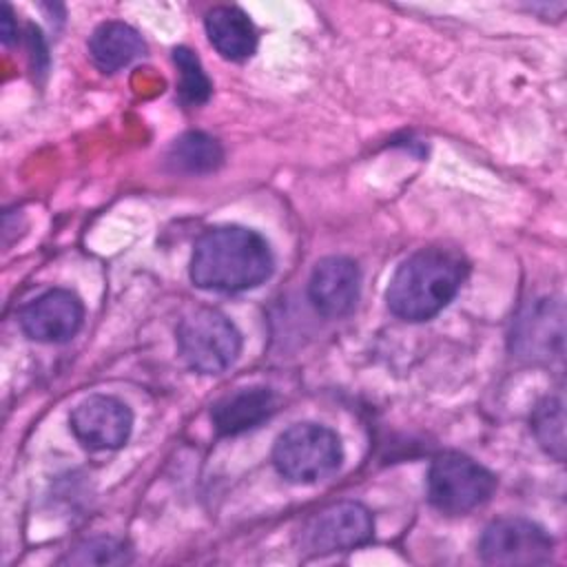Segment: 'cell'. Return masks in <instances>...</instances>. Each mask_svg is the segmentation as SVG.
<instances>
[{
  "instance_id": "obj_7",
  "label": "cell",
  "mask_w": 567,
  "mask_h": 567,
  "mask_svg": "<svg viewBox=\"0 0 567 567\" xmlns=\"http://www.w3.org/2000/svg\"><path fill=\"white\" fill-rule=\"evenodd\" d=\"M374 536V520L365 505L357 501L334 503L315 514L301 529V545L315 556L350 551Z\"/></svg>"
},
{
  "instance_id": "obj_5",
  "label": "cell",
  "mask_w": 567,
  "mask_h": 567,
  "mask_svg": "<svg viewBox=\"0 0 567 567\" xmlns=\"http://www.w3.org/2000/svg\"><path fill=\"white\" fill-rule=\"evenodd\" d=\"M496 476L461 452L439 454L427 470V498L443 514H467L489 501Z\"/></svg>"
},
{
  "instance_id": "obj_3",
  "label": "cell",
  "mask_w": 567,
  "mask_h": 567,
  "mask_svg": "<svg viewBox=\"0 0 567 567\" xmlns=\"http://www.w3.org/2000/svg\"><path fill=\"white\" fill-rule=\"evenodd\" d=\"M343 461L341 439L334 430L303 421L284 430L272 445V465L290 483L312 485L332 476Z\"/></svg>"
},
{
  "instance_id": "obj_14",
  "label": "cell",
  "mask_w": 567,
  "mask_h": 567,
  "mask_svg": "<svg viewBox=\"0 0 567 567\" xmlns=\"http://www.w3.org/2000/svg\"><path fill=\"white\" fill-rule=\"evenodd\" d=\"M221 162H224L221 144L202 131H188L179 135L166 153L168 168L182 175L213 173L221 166Z\"/></svg>"
},
{
  "instance_id": "obj_4",
  "label": "cell",
  "mask_w": 567,
  "mask_h": 567,
  "mask_svg": "<svg viewBox=\"0 0 567 567\" xmlns=\"http://www.w3.org/2000/svg\"><path fill=\"white\" fill-rule=\"evenodd\" d=\"M184 363L199 374H221L241 352V332L217 308H195L184 315L175 330Z\"/></svg>"
},
{
  "instance_id": "obj_16",
  "label": "cell",
  "mask_w": 567,
  "mask_h": 567,
  "mask_svg": "<svg viewBox=\"0 0 567 567\" xmlns=\"http://www.w3.org/2000/svg\"><path fill=\"white\" fill-rule=\"evenodd\" d=\"M173 62L177 66V93L179 100L188 106H199L210 97V80L202 69L199 58L188 47H175L173 49Z\"/></svg>"
},
{
  "instance_id": "obj_13",
  "label": "cell",
  "mask_w": 567,
  "mask_h": 567,
  "mask_svg": "<svg viewBox=\"0 0 567 567\" xmlns=\"http://www.w3.org/2000/svg\"><path fill=\"white\" fill-rule=\"evenodd\" d=\"M146 53L142 35L126 22L106 20L89 38V55L102 73H115Z\"/></svg>"
},
{
  "instance_id": "obj_10",
  "label": "cell",
  "mask_w": 567,
  "mask_h": 567,
  "mask_svg": "<svg viewBox=\"0 0 567 567\" xmlns=\"http://www.w3.org/2000/svg\"><path fill=\"white\" fill-rule=\"evenodd\" d=\"M361 270L354 259L330 255L315 264L308 279V297L317 312L328 319L350 315L359 301Z\"/></svg>"
},
{
  "instance_id": "obj_6",
  "label": "cell",
  "mask_w": 567,
  "mask_h": 567,
  "mask_svg": "<svg viewBox=\"0 0 567 567\" xmlns=\"http://www.w3.org/2000/svg\"><path fill=\"white\" fill-rule=\"evenodd\" d=\"M554 554L551 536L534 520L509 516L485 527L478 540V556L487 565L534 567L547 565Z\"/></svg>"
},
{
  "instance_id": "obj_8",
  "label": "cell",
  "mask_w": 567,
  "mask_h": 567,
  "mask_svg": "<svg viewBox=\"0 0 567 567\" xmlns=\"http://www.w3.org/2000/svg\"><path fill=\"white\" fill-rule=\"evenodd\" d=\"M75 439L89 450H117L133 430L131 408L111 394H89L69 414Z\"/></svg>"
},
{
  "instance_id": "obj_2",
  "label": "cell",
  "mask_w": 567,
  "mask_h": 567,
  "mask_svg": "<svg viewBox=\"0 0 567 567\" xmlns=\"http://www.w3.org/2000/svg\"><path fill=\"white\" fill-rule=\"evenodd\" d=\"M467 261L458 250L430 246L412 252L394 270L385 303L403 321H427L439 315L461 290Z\"/></svg>"
},
{
  "instance_id": "obj_18",
  "label": "cell",
  "mask_w": 567,
  "mask_h": 567,
  "mask_svg": "<svg viewBox=\"0 0 567 567\" xmlns=\"http://www.w3.org/2000/svg\"><path fill=\"white\" fill-rule=\"evenodd\" d=\"M13 35H18V24L13 22L11 7L4 4V7H2V42H4V44H11Z\"/></svg>"
},
{
  "instance_id": "obj_15",
  "label": "cell",
  "mask_w": 567,
  "mask_h": 567,
  "mask_svg": "<svg viewBox=\"0 0 567 567\" xmlns=\"http://www.w3.org/2000/svg\"><path fill=\"white\" fill-rule=\"evenodd\" d=\"M532 432L549 456L556 461L565 458V408L560 396H545L534 408Z\"/></svg>"
},
{
  "instance_id": "obj_17",
  "label": "cell",
  "mask_w": 567,
  "mask_h": 567,
  "mask_svg": "<svg viewBox=\"0 0 567 567\" xmlns=\"http://www.w3.org/2000/svg\"><path fill=\"white\" fill-rule=\"evenodd\" d=\"M133 554L120 538L97 536L75 545L60 563L62 565H124L131 563Z\"/></svg>"
},
{
  "instance_id": "obj_11",
  "label": "cell",
  "mask_w": 567,
  "mask_h": 567,
  "mask_svg": "<svg viewBox=\"0 0 567 567\" xmlns=\"http://www.w3.org/2000/svg\"><path fill=\"white\" fill-rule=\"evenodd\" d=\"M277 403L272 388L244 385L213 403L210 421L221 436H235L268 421L275 414Z\"/></svg>"
},
{
  "instance_id": "obj_9",
  "label": "cell",
  "mask_w": 567,
  "mask_h": 567,
  "mask_svg": "<svg viewBox=\"0 0 567 567\" xmlns=\"http://www.w3.org/2000/svg\"><path fill=\"white\" fill-rule=\"evenodd\" d=\"M18 321L31 341L64 343L82 328L84 306L75 292L66 288H51L29 301L20 310Z\"/></svg>"
},
{
  "instance_id": "obj_1",
  "label": "cell",
  "mask_w": 567,
  "mask_h": 567,
  "mask_svg": "<svg viewBox=\"0 0 567 567\" xmlns=\"http://www.w3.org/2000/svg\"><path fill=\"white\" fill-rule=\"evenodd\" d=\"M275 268L268 241L244 226H215L193 246L188 275L202 290L244 292L261 286Z\"/></svg>"
},
{
  "instance_id": "obj_12",
  "label": "cell",
  "mask_w": 567,
  "mask_h": 567,
  "mask_svg": "<svg viewBox=\"0 0 567 567\" xmlns=\"http://www.w3.org/2000/svg\"><path fill=\"white\" fill-rule=\"evenodd\" d=\"M204 29L210 44L226 60H248L257 49V29L239 7H213L204 16Z\"/></svg>"
}]
</instances>
